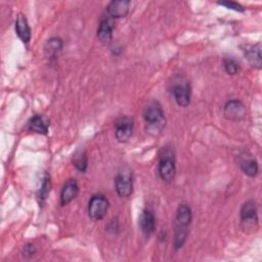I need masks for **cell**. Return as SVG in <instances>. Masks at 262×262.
<instances>
[{"instance_id": "52a82bcc", "label": "cell", "mask_w": 262, "mask_h": 262, "mask_svg": "<svg viewBox=\"0 0 262 262\" xmlns=\"http://www.w3.org/2000/svg\"><path fill=\"white\" fill-rule=\"evenodd\" d=\"M171 93L179 106L186 107L190 103L191 88L187 81H177L174 82L171 87Z\"/></svg>"}, {"instance_id": "3957f363", "label": "cell", "mask_w": 262, "mask_h": 262, "mask_svg": "<svg viewBox=\"0 0 262 262\" xmlns=\"http://www.w3.org/2000/svg\"><path fill=\"white\" fill-rule=\"evenodd\" d=\"M158 171L163 181L170 183L174 180L176 175V160L174 148L171 145H165L161 148Z\"/></svg>"}, {"instance_id": "9c48e42d", "label": "cell", "mask_w": 262, "mask_h": 262, "mask_svg": "<svg viewBox=\"0 0 262 262\" xmlns=\"http://www.w3.org/2000/svg\"><path fill=\"white\" fill-rule=\"evenodd\" d=\"M134 120L131 117H120L115 123V136L119 142H127L132 136Z\"/></svg>"}, {"instance_id": "9a60e30c", "label": "cell", "mask_w": 262, "mask_h": 262, "mask_svg": "<svg viewBox=\"0 0 262 262\" xmlns=\"http://www.w3.org/2000/svg\"><path fill=\"white\" fill-rule=\"evenodd\" d=\"M63 42L59 37H51L45 42L43 47L45 57L50 61L55 60L56 58H58V55L61 52Z\"/></svg>"}, {"instance_id": "e0dca14e", "label": "cell", "mask_w": 262, "mask_h": 262, "mask_svg": "<svg viewBox=\"0 0 262 262\" xmlns=\"http://www.w3.org/2000/svg\"><path fill=\"white\" fill-rule=\"evenodd\" d=\"M49 121L42 115H35L27 123V129L29 131L46 135L48 133V128H49Z\"/></svg>"}, {"instance_id": "5bb4252c", "label": "cell", "mask_w": 262, "mask_h": 262, "mask_svg": "<svg viewBox=\"0 0 262 262\" xmlns=\"http://www.w3.org/2000/svg\"><path fill=\"white\" fill-rule=\"evenodd\" d=\"M139 226L145 237L150 236L156 228V217L150 209H144L139 216Z\"/></svg>"}, {"instance_id": "8992f818", "label": "cell", "mask_w": 262, "mask_h": 262, "mask_svg": "<svg viewBox=\"0 0 262 262\" xmlns=\"http://www.w3.org/2000/svg\"><path fill=\"white\" fill-rule=\"evenodd\" d=\"M115 188L119 196L129 198L133 192V177L128 168H123L115 178Z\"/></svg>"}, {"instance_id": "ac0fdd59", "label": "cell", "mask_w": 262, "mask_h": 262, "mask_svg": "<svg viewBox=\"0 0 262 262\" xmlns=\"http://www.w3.org/2000/svg\"><path fill=\"white\" fill-rule=\"evenodd\" d=\"M244 54L249 63L255 68L260 70L262 66L261 58V44L257 43L254 45H247L244 49Z\"/></svg>"}, {"instance_id": "44dd1931", "label": "cell", "mask_w": 262, "mask_h": 262, "mask_svg": "<svg viewBox=\"0 0 262 262\" xmlns=\"http://www.w3.org/2000/svg\"><path fill=\"white\" fill-rule=\"evenodd\" d=\"M222 66H223L224 71L230 76L236 75L241 71L239 62L236 59H234L233 57H224L222 59Z\"/></svg>"}, {"instance_id": "ffe728a7", "label": "cell", "mask_w": 262, "mask_h": 262, "mask_svg": "<svg viewBox=\"0 0 262 262\" xmlns=\"http://www.w3.org/2000/svg\"><path fill=\"white\" fill-rule=\"evenodd\" d=\"M50 189H51V180H50V176L46 173L43 178L41 188L38 193V202H39L40 207L45 204V202L48 198V194L50 192Z\"/></svg>"}, {"instance_id": "7c38bea8", "label": "cell", "mask_w": 262, "mask_h": 262, "mask_svg": "<svg viewBox=\"0 0 262 262\" xmlns=\"http://www.w3.org/2000/svg\"><path fill=\"white\" fill-rule=\"evenodd\" d=\"M131 2L128 0H113L105 7V13L112 18L117 19L127 16Z\"/></svg>"}, {"instance_id": "d6986e66", "label": "cell", "mask_w": 262, "mask_h": 262, "mask_svg": "<svg viewBox=\"0 0 262 262\" xmlns=\"http://www.w3.org/2000/svg\"><path fill=\"white\" fill-rule=\"evenodd\" d=\"M73 164L76 167V169L81 172L85 173L88 167V157L84 149H78L73 155Z\"/></svg>"}, {"instance_id": "7402d4cb", "label": "cell", "mask_w": 262, "mask_h": 262, "mask_svg": "<svg viewBox=\"0 0 262 262\" xmlns=\"http://www.w3.org/2000/svg\"><path fill=\"white\" fill-rule=\"evenodd\" d=\"M37 253V248L33 243H27L21 250V255L23 257L29 259L31 257H33L35 254Z\"/></svg>"}, {"instance_id": "ba28073f", "label": "cell", "mask_w": 262, "mask_h": 262, "mask_svg": "<svg viewBox=\"0 0 262 262\" xmlns=\"http://www.w3.org/2000/svg\"><path fill=\"white\" fill-rule=\"evenodd\" d=\"M223 116L228 121H242L247 116L246 105L238 99H230L224 104Z\"/></svg>"}, {"instance_id": "6da1fadb", "label": "cell", "mask_w": 262, "mask_h": 262, "mask_svg": "<svg viewBox=\"0 0 262 262\" xmlns=\"http://www.w3.org/2000/svg\"><path fill=\"white\" fill-rule=\"evenodd\" d=\"M192 220V211L188 204L182 203L178 206L174 218V250H180L189 233V226Z\"/></svg>"}, {"instance_id": "8fae6325", "label": "cell", "mask_w": 262, "mask_h": 262, "mask_svg": "<svg viewBox=\"0 0 262 262\" xmlns=\"http://www.w3.org/2000/svg\"><path fill=\"white\" fill-rule=\"evenodd\" d=\"M237 164L241 170L250 177H256L259 173L258 162L249 151H243L237 156Z\"/></svg>"}, {"instance_id": "277c9868", "label": "cell", "mask_w": 262, "mask_h": 262, "mask_svg": "<svg viewBox=\"0 0 262 262\" xmlns=\"http://www.w3.org/2000/svg\"><path fill=\"white\" fill-rule=\"evenodd\" d=\"M241 225L245 232L252 233L258 229V210L255 201L249 200L245 202L239 211Z\"/></svg>"}, {"instance_id": "30bf717a", "label": "cell", "mask_w": 262, "mask_h": 262, "mask_svg": "<svg viewBox=\"0 0 262 262\" xmlns=\"http://www.w3.org/2000/svg\"><path fill=\"white\" fill-rule=\"evenodd\" d=\"M114 28H115V19L104 12L99 19L98 28L96 31L98 40L103 44L110 43L113 38Z\"/></svg>"}, {"instance_id": "7a4b0ae2", "label": "cell", "mask_w": 262, "mask_h": 262, "mask_svg": "<svg viewBox=\"0 0 262 262\" xmlns=\"http://www.w3.org/2000/svg\"><path fill=\"white\" fill-rule=\"evenodd\" d=\"M146 131L152 135L160 133L166 124L165 114L161 103L158 100L148 101L142 113Z\"/></svg>"}, {"instance_id": "4fadbf2b", "label": "cell", "mask_w": 262, "mask_h": 262, "mask_svg": "<svg viewBox=\"0 0 262 262\" xmlns=\"http://www.w3.org/2000/svg\"><path fill=\"white\" fill-rule=\"evenodd\" d=\"M80 191V187L78 184V181L75 178H71L64 182L62 185L61 191H60V206H66L70 204L72 201H74Z\"/></svg>"}, {"instance_id": "2e32d148", "label": "cell", "mask_w": 262, "mask_h": 262, "mask_svg": "<svg viewBox=\"0 0 262 262\" xmlns=\"http://www.w3.org/2000/svg\"><path fill=\"white\" fill-rule=\"evenodd\" d=\"M14 27H15V33L18 36V38L21 40V42L24 44H28L31 40L32 31L29 26L28 19L24 14L21 13L17 14Z\"/></svg>"}, {"instance_id": "5b68a950", "label": "cell", "mask_w": 262, "mask_h": 262, "mask_svg": "<svg viewBox=\"0 0 262 262\" xmlns=\"http://www.w3.org/2000/svg\"><path fill=\"white\" fill-rule=\"evenodd\" d=\"M110 208L107 198L102 193L93 194L88 202V216L92 221H99L104 218Z\"/></svg>"}, {"instance_id": "603a6c76", "label": "cell", "mask_w": 262, "mask_h": 262, "mask_svg": "<svg viewBox=\"0 0 262 262\" xmlns=\"http://www.w3.org/2000/svg\"><path fill=\"white\" fill-rule=\"evenodd\" d=\"M218 4L221 5V6H224L228 9L237 11V12H244L245 11L244 6H242L239 3L234 2V1H228V0L227 1H220V2H218Z\"/></svg>"}]
</instances>
